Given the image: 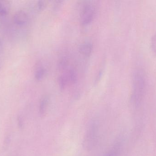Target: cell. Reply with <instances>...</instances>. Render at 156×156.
<instances>
[{
	"label": "cell",
	"mask_w": 156,
	"mask_h": 156,
	"mask_svg": "<svg viewBox=\"0 0 156 156\" xmlns=\"http://www.w3.org/2000/svg\"><path fill=\"white\" fill-rule=\"evenodd\" d=\"M133 98L136 106L139 105L144 100L146 89V78L142 69H136L133 75Z\"/></svg>",
	"instance_id": "1"
},
{
	"label": "cell",
	"mask_w": 156,
	"mask_h": 156,
	"mask_svg": "<svg viewBox=\"0 0 156 156\" xmlns=\"http://www.w3.org/2000/svg\"><path fill=\"white\" fill-rule=\"evenodd\" d=\"M98 125L94 123L90 126L86 133L84 140V145L88 149H92L97 142Z\"/></svg>",
	"instance_id": "2"
},
{
	"label": "cell",
	"mask_w": 156,
	"mask_h": 156,
	"mask_svg": "<svg viewBox=\"0 0 156 156\" xmlns=\"http://www.w3.org/2000/svg\"><path fill=\"white\" fill-rule=\"evenodd\" d=\"M95 10L94 6L90 4H85L83 5L81 13V22L83 25L91 23L95 16Z\"/></svg>",
	"instance_id": "3"
},
{
	"label": "cell",
	"mask_w": 156,
	"mask_h": 156,
	"mask_svg": "<svg viewBox=\"0 0 156 156\" xmlns=\"http://www.w3.org/2000/svg\"><path fill=\"white\" fill-rule=\"evenodd\" d=\"M28 16L25 12L20 11L16 13L14 16L13 21L17 25L23 26L26 24L28 22Z\"/></svg>",
	"instance_id": "4"
},
{
	"label": "cell",
	"mask_w": 156,
	"mask_h": 156,
	"mask_svg": "<svg viewBox=\"0 0 156 156\" xmlns=\"http://www.w3.org/2000/svg\"><path fill=\"white\" fill-rule=\"evenodd\" d=\"M92 49V44L89 42H85L82 43L79 48V50L81 54L86 56H89L90 55Z\"/></svg>",
	"instance_id": "5"
},
{
	"label": "cell",
	"mask_w": 156,
	"mask_h": 156,
	"mask_svg": "<svg viewBox=\"0 0 156 156\" xmlns=\"http://www.w3.org/2000/svg\"><path fill=\"white\" fill-rule=\"evenodd\" d=\"M120 152V145L119 144H116L108 151L104 155V156H119Z\"/></svg>",
	"instance_id": "6"
},
{
	"label": "cell",
	"mask_w": 156,
	"mask_h": 156,
	"mask_svg": "<svg viewBox=\"0 0 156 156\" xmlns=\"http://www.w3.org/2000/svg\"><path fill=\"white\" fill-rule=\"evenodd\" d=\"M48 103V98L47 97H44L41 100L40 103V106H39V111L42 115L44 114L45 112Z\"/></svg>",
	"instance_id": "7"
},
{
	"label": "cell",
	"mask_w": 156,
	"mask_h": 156,
	"mask_svg": "<svg viewBox=\"0 0 156 156\" xmlns=\"http://www.w3.org/2000/svg\"><path fill=\"white\" fill-rule=\"evenodd\" d=\"M45 74V70L43 67H39L37 69L35 74V78L37 81H40L44 77Z\"/></svg>",
	"instance_id": "8"
},
{
	"label": "cell",
	"mask_w": 156,
	"mask_h": 156,
	"mask_svg": "<svg viewBox=\"0 0 156 156\" xmlns=\"http://www.w3.org/2000/svg\"><path fill=\"white\" fill-rule=\"evenodd\" d=\"M8 11V6L5 2L0 1V16H5Z\"/></svg>",
	"instance_id": "9"
},
{
	"label": "cell",
	"mask_w": 156,
	"mask_h": 156,
	"mask_svg": "<svg viewBox=\"0 0 156 156\" xmlns=\"http://www.w3.org/2000/svg\"><path fill=\"white\" fill-rule=\"evenodd\" d=\"M46 6V3L44 1H39L36 5V8L37 11H42Z\"/></svg>",
	"instance_id": "10"
},
{
	"label": "cell",
	"mask_w": 156,
	"mask_h": 156,
	"mask_svg": "<svg viewBox=\"0 0 156 156\" xmlns=\"http://www.w3.org/2000/svg\"><path fill=\"white\" fill-rule=\"evenodd\" d=\"M152 45L153 50L156 53V34L153 37Z\"/></svg>",
	"instance_id": "11"
},
{
	"label": "cell",
	"mask_w": 156,
	"mask_h": 156,
	"mask_svg": "<svg viewBox=\"0 0 156 156\" xmlns=\"http://www.w3.org/2000/svg\"><path fill=\"white\" fill-rule=\"evenodd\" d=\"M17 121H18V126H19V128L22 129L23 126V122L22 117L18 116V118H17Z\"/></svg>",
	"instance_id": "12"
},
{
	"label": "cell",
	"mask_w": 156,
	"mask_h": 156,
	"mask_svg": "<svg viewBox=\"0 0 156 156\" xmlns=\"http://www.w3.org/2000/svg\"><path fill=\"white\" fill-rule=\"evenodd\" d=\"M3 49V45L2 42V40L0 39V54L2 52Z\"/></svg>",
	"instance_id": "13"
}]
</instances>
